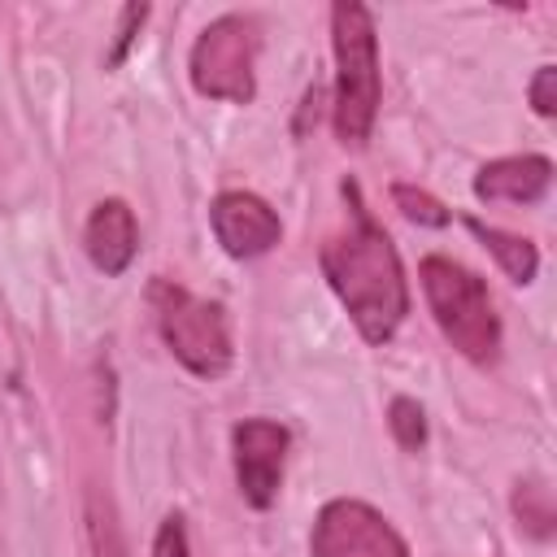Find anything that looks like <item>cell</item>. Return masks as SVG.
<instances>
[{
  "instance_id": "obj_15",
  "label": "cell",
  "mask_w": 557,
  "mask_h": 557,
  "mask_svg": "<svg viewBox=\"0 0 557 557\" xmlns=\"http://www.w3.org/2000/svg\"><path fill=\"white\" fill-rule=\"evenodd\" d=\"M392 200H396L400 213H405L409 222H418V226H448V209H444L431 191H418V187H409V183H396V187H392Z\"/></svg>"
},
{
  "instance_id": "obj_7",
  "label": "cell",
  "mask_w": 557,
  "mask_h": 557,
  "mask_svg": "<svg viewBox=\"0 0 557 557\" xmlns=\"http://www.w3.org/2000/svg\"><path fill=\"white\" fill-rule=\"evenodd\" d=\"M287 426L270 418H244L231 431V453H235V479L239 492L252 509H270L283 483V461H287Z\"/></svg>"
},
{
  "instance_id": "obj_11",
  "label": "cell",
  "mask_w": 557,
  "mask_h": 557,
  "mask_svg": "<svg viewBox=\"0 0 557 557\" xmlns=\"http://www.w3.org/2000/svg\"><path fill=\"white\" fill-rule=\"evenodd\" d=\"M474 235H479V244L496 257V265L513 278V283H531L535 278V270H540V252H535V244L531 239H522V235H509V231H500V226H487V222H479V218H470L466 222Z\"/></svg>"
},
{
  "instance_id": "obj_17",
  "label": "cell",
  "mask_w": 557,
  "mask_h": 557,
  "mask_svg": "<svg viewBox=\"0 0 557 557\" xmlns=\"http://www.w3.org/2000/svg\"><path fill=\"white\" fill-rule=\"evenodd\" d=\"M148 22V4H126L122 9V22H117V39H113V48H109V65H117L122 57H126V48H131V39L139 35V26Z\"/></svg>"
},
{
  "instance_id": "obj_3",
  "label": "cell",
  "mask_w": 557,
  "mask_h": 557,
  "mask_svg": "<svg viewBox=\"0 0 557 557\" xmlns=\"http://www.w3.org/2000/svg\"><path fill=\"white\" fill-rule=\"evenodd\" d=\"M422 292L444 331V339L474 366H492L500 357V318L492 309L487 283L453 257H422Z\"/></svg>"
},
{
  "instance_id": "obj_13",
  "label": "cell",
  "mask_w": 557,
  "mask_h": 557,
  "mask_svg": "<svg viewBox=\"0 0 557 557\" xmlns=\"http://www.w3.org/2000/svg\"><path fill=\"white\" fill-rule=\"evenodd\" d=\"M513 513L522 518V527L531 531V535H548L553 531V496H548V487L544 483H518V492H513Z\"/></svg>"
},
{
  "instance_id": "obj_12",
  "label": "cell",
  "mask_w": 557,
  "mask_h": 557,
  "mask_svg": "<svg viewBox=\"0 0 557 557\" xmlns=\"http://www.w3.org/2000/svg\"><path fill=\"white\" fill-rule=\"evenodd\" d=\"M83 518H87L91 557H131L126 535H122V522H117V509H113V500L100 487L87 492V513Z\"/></svg>"
},
{
  "instance_id": "obj_16",
  "label": "cell",
  "mask_w": 557,
  "mask_h": 557,
  "mask_svg": "<svg viewBox=\"0 0 557 557\" xmlns=\"http://www.w3.org/2000/svg\"><path fill=\"white\" fill-rule=\"evenodd\" d=\"M152 557H191L187 548V527L178 513H165L161 527H157V540H152Z\"/></svg>"
},
{
  "instance_id": "obj_1",
  "label": "cell",
  "mask_w": 557,
  "mask_h": 557,
  "mask_svg": "<svg viewBox=\"0 0 557 557\" xmlns=\"http://www.w3.org/2000/svg\"><path fill=\"white\" fill-rule=\"evenodd\" d=\"M348 226L322 244V274L366 344H387L409 313V283L396 244L366 209L357 183H344Z\"/></svg>"
},
{
  "instance_id": "obj_9",
  "label": "cell",
  "mask_w": 557,
  "mask_h": 557,
  "mask_svg": "<svg viewBox=\"0 0 557 557\" xmlns=\"http://www.w3.org/2000/svg\"><path fill=\"white\" fill-rule=\"evenodd\" d=\"M83 244H87V257L100 274L117 278L131 261H135V248H139V226H135V213L126 200H100L87 218V231H83Z\"/></svg>"
},
{
  "instance_id": "obj_10",
  "label": "cell",
  "mask_w": 557,
  "mask_h": 557,
  "mask_svg": "<svg viewBox=\"0 0 557 557\" xmlns=\"http://www.w3.org/2000/svg\"><path fill=\"white\" fill-rule=\"evenodd\" d=\"M553 183V161L540 152H522V157H500L487 161L474 174V196L479 200H509V205H535Z\"/></svg>"
},
{
  "instance_id": "obj_6",
  "label": "cell",
  "mask_w": 557,
  "mask_h": 557,
  "mask_svg": "<svg viewBox=\"0 0 557 557\" xmlns=\"http://www.w3.org/2000/svg\"><path fill=\"white\" fill-rule=\"evenodd\" d=\"M309 548L313 557H409V544L400 540V531L374 505L352 496L326 500L318 509Z\"/></svg>"
},
{
  "instance_id": "obj_14",
  "label": "cell",
  "mask_w": 557,
  "mask_h": 557,
  "mask_svg": "<svg viewBox=\"0 0 557 557\" xmlns=\"http://www.w3.org/2000/svg\"><path fill=\"white\" fill-rule=\"evenodd\" d=\"M387 426H392L400 448H422V440H426V413L413 396H396L387 405Z\"/></svg>"
},
{
  "instance_id": "obj_18",
  "label": "cell",
  "mask_w": 557,
  "mask_h": 557,
  "mask_svg": "<svg viewBox=\"0 0 557 557\" xmlns=\"http://www.w3.org/2000/svg\"><path fill=\"white\" fill-rule=\"evenodd\" d=\"M531 109L540 117H553L557 113V70L553 65H540L535 78H531Z\"/></svg>"
},
{
  "instance_id": "obj_5",
  "label": "cell",
  "mask_w": 557,
  "mask_h": 557,
  "mask_svg": "<svg viewBox=\"0 0 557 557\" xmlns=\"http://www.w3.org/2000/svg\"><path fill=\"white\" fill-rule=\"evenodd\" d=\"M187 74L200 96L248 104L257 96V22L244 13L213 17L191 44Z\"/></svg>"
},
{
  "instance_id": "obj_4",
  "label": "cell",
  "mask_w": 557,
  "mask_h": 557,
  "mask_svg": "<svg viewBox=\"0 0 557 557\" xmlns=\"http://www.w3.org/2000/svg\"><path fill=\"white\" fill-rule=\"evenodd\" d=\"M148 305L157 318V331L165 339V348L200 379H218L231 370V326L218 300H205L196 292H187L174 278H152L148 283Z\"/></svg>"
},
{
  "instance_id": "obj_2",
  "label": "cell",
  "mask_w": 557,
  "mask_h": 557,
  "mask_svg": "<svg viewBox=\"0 0 557 557\" xmlns=\"http://www.w3.org/2000/svg\"><path fill=\"white\" fill-rule=\"evenodd\" d=\"M331 48H335V135L344 148H366L379 117V35L374 13L357 0L331 9Z\"/></svg>"
},
{
  "instance_id": "obj_8",
  "label": "cell",
  "mask_w": 557,
  "mask_h": 557,
  "mask_svg": "<svg viewBox=\"0 0 557 557\" xmlns=\"http://www.w3.org/2000/svg\"><path fill=\"white\" fill-rule=\"evenodd\" d=\"M209 222H213V235H218L222 252L235 257V261L270 252L278 244V235H283L278 213L252 191H222L213 200V209H209Z\"/></svg>"
}]
</instances>
